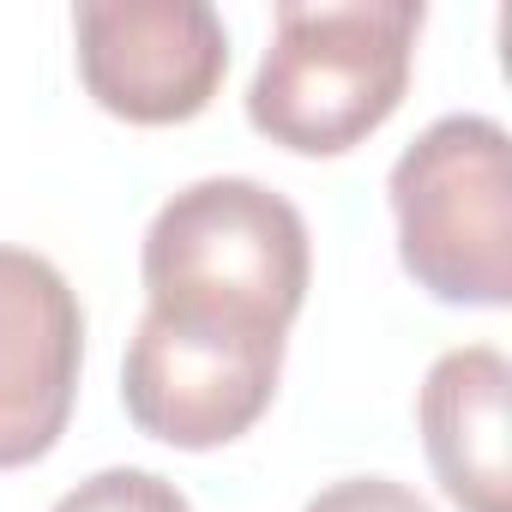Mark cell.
I'll use <instances>...</instances> for the list:
<instances>
[{
  "label": "cell",
  "instance_id": "obj_7",
  "mask_svg": "<svg viewBox=\"0 0 512 512\" xmlns=\"http://www.w3.org/2000/svg\"><path fill=\"white\" fill-rule=\"evenodd\" d=\"M506 398H512V362L494 344H458L434 356L416 392L428 470L458 512H512Z\"/></svg>",
  "mask_w": 512,
  "mask_h": 512
},
{
  "label": "cell",
  "instance_id": "obj_1",
  "mask_svg": "<svg viewBox=\"0 0 512 512\" xmlns=\"http://www.w3.org/2000/svg\"><path fill=\"white\" fill-rule=\"evenodd\" d=\"M139 278L157 320L217 338H290L314 241L302 211L253 175H205L169 193L145 229Z\"/></svg>",
  "mask_w": 512,
  "mask_h": 512
},
{
  "label": "cell",
  "instance_id": "obj_5",
  "mask_svg": "<svg viewBox=\"0 0 512 512\" xmlns=\"http://www.w3.org/2000/svg\"><path fill=\"white\" fill-rule=\"evenodd\" d=\"M278 374L284 338H217L145 314L121 362V404L139 434L175 452H211L272 410Z\"/></svg>",
  "mask_w": 512,
  "mask_h": 512
},
{
  "label": "cell",
  "instance_id": "obj_3",
  "mask_svg": "<svg viewBox=\"0 0 512 512\" xmlns=\"http://www.w3.org/2000/svg\"><path fill=\"white\" fill-rule=\"evenodd\" d=\"M398 266L446 308L512 302V139L494 115H440L386 175Z\"/></svg>",
  "mask_w": 512,
  "mask_h": 512
},
{
  "label": "cell",
  "instance_id": "obj_2",
  "mask_svg": "<svg viewBox=\"0 0 512 512\" xmlns=\"http://www.w3.org/2000/svg\"><path fill=\"white\" fill-rule=\"evenodd\" d=\"M422 19V0H284L247 85V127L296 157L356 151L398 115Z\"/></svg>",
  "mask_w": 512,
  "mask_h": 512
},
{
  "label": "cell",
  "instance_id": "obj_9",
  "mask_svg": "<svg viewBox=\"0 0 512 512\" xmlns=\"http://www.w3.org/2000/svg\"><path fill=\"white\" fill-rule=\"evenodd\" d=\"M302 512H434L410 482L392 476H344L332 488H320Z\"/></svg>",
  "mask_w": 512,
  "mask_h": 512
},
{
  "label": "cell",
  "instance_id": "obj_6",
  "mask_svg": "<svg viewBox=\"0 0 512 512\" xmlns=\"http://www.w3.org/2000/svg\"><path fill=\"white\" fill-rule=\"evenodd\" d=\"M85 308L55 260L0 247V470L49 458L73 422Z\"/></svg>",
  "mask_w": 512,
  "mask_h": 512
},
{
  "label": "cell",
  "instance_id": "obj_4",
  "mask_svg": "<svg viewBox=\"0 0 512 512\" xmlns=\"http://www.w3.org/2000/svg\"><path fill=\"white\" fill-rule=\"evenodd\" d=\"M73 43L91 103L133 127L205 115L229 73V31L205 0H85Z\"/></svg>",
  "mask_w": 512,
  "mask_h": 512
},
{
  "label": "cell",
  "instance_id": "obj_8",
  "mask_svg": "<svg viewBox=\"0 0 512 512\" xmlns=\"http://www.w3.org/2000/svg\"><path fill=\"white\" fill-rule=\"evenodd\" d=\"M49 512H193V506L169 476L139 470V464H115V470H97L79 488H67Z\"/></svg>",
  "mask_w": 512,
  "mask_h": 512
}]
</instances>
